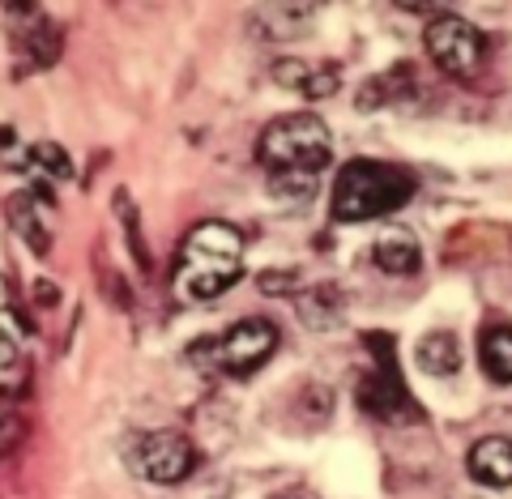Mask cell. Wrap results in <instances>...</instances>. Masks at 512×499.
<instances>
[{
	"mask_svg": "<svg viewBox=\"0 0 512 499\" xmlns=\"http://www.w3.org/2000/svg\"><path fill=\"white\" fill-rule=\"evenodd\" d=\"M244 269V235L218 218L197 222L175 256V291L180 299H214L231 291Z\"/></svg>",
	"mask_w": 512,
	"mask_h": 499,
	"instance_id": "6da1fadb",
	"label": "cell"
},
{
	"mask_svg": "<svg viewBox=\"0 0 512 499\" xmlns=\"http://www.w3.org/2000/svg\"><path fill=\"white\" fill-rule=\"evenodd\" d=\"M414 175L406 167L380 163V158H350L333 180V218L338 222H372L414 197Z\"/></svg>",
	"mask_w": 512,
	"mask_h": 499,
	"instance_id": "7a4b0ae2",
	"label": "cell"
},
{
	"mask_svg": "<svg viewBox=\"0 0 512 499\" xmlns=\"http://www.w3.org/2000/svg\"><path fill=\"white\" fill-rule=\"evenodd\" d=\"M329 128L312 111H291L265 124L256 141V158L265 171H325L329 163Z\"/></svg>",
	"mask_w": 512,
	"mask_h": 499,
	"instance_id": "3957f363",
	"label": "cell"
},
{
	"mask_svg": "<svg viewBox=\"0 0 512 499\" xmlns=\"http://www.w3.org/2000/svg\"><path fill=\"white\" fill-rule=\"evenodd\" d=\"M367 346H372V354H376V372H367L359 380V389H355L359 410L380 418V423H419L423 414H419V406H414V397L402 384V376H397V354L389 346V337L372 333Z\"/></svg>",
	"mask_w": 512,
	"mask_h": 499,
	"instance_id": "277c9868",
	"label": "cell"
},
{
	"mask_svg": "<svg viewBox=\"0 0 512 499\" xmlns=\"http://www.w3.org/2000/svg\"><path fill=\"white\" fill-rule=\"evenodd\" d=\"M423 43H427L431 64L448 77H474V69L483 64V52H487V39L461 13H431Z\"/></svg>",
	"mask_w": 512,
	"mask_h": 499,
	"instance_id": "5b68a950",
	"label": "cell"
},
{
	"mask_svg": "<svg viewBox=\"0 0 512 499\" xmlns=\"http://www.w3.org/2000/svg\"><path fill=\"white\" fill-rule=\"evenodd\" d=\"M197 465V453L192 444L180 436V431H150L133 444V470L146 478V482H158V487H175L184 482Z\"/></svg>",
	"mask_w": 512,
	"mask_h": 499,
	"instance_id": "8992f818",
	"label": "cell"
},
{
	"mask_svg": "<svg viewBox=\"0 0 512 499\" xmlns=\"http://www.w3.org/2000/svg\"><path fill=\"white\" fill-rule=\"evenodd\" d=\"M274 350H278V325L265 316H248L231 325L227 337L218 342V367L227 376H252Z\"/></svg>",
	"mask_w": 512,
	"mask_h": 499,
	"instance_id": "52a82bcc",
	"label": "cell"
},
{
	"mask_svg": "<svg viewBox=\"0 0 512 499\" xmlns=\"http://www.w3.org/2000/svg\"><path fill=\"white\" fill-rule=\"evenodd\" d=\"M466 470L474 482H483V487H495V491L512 487V440L508 436L478 440L466 457Z\"/></svg>",
	"mask_w": 512,
	"mask_h": 499,
	"instance_id": "ba28073f",
	"label": "cell"
},
{
	"mask_svg": "<svg viewBox=\"0 0 512 499\" xmlns=\"http://www.w3.org/2000/svg\"><path fill=\"white\" fill-rule=\"evenodd\" d=\"M13 56L22 60V69H18V73L52 69L56 56H60V30H56V22L35 18L26 30H18V35H13Z\"/></svg>",
	"mask_w": 512,
	"mask_h": 499,
	"instance_id": "9c48e42d",
	"label": "cell"
},
{
	"mask_svg": "<svg viewBox=\"0 0 512 499\" xmlns=\"http://www.w3.org/2000/svg\"><path fill=\"white\" fill-rule=\"evenodd\" d=\"M299 320L316 333L325 329H338L346 320V295L338 282H320V286H308V291L299 295Z\"/></svg>",
	"mask_w": 512,
	"mask_h": 499,
	"instance_id": "30bf717a",
	"label": "cell"
},
{
	"mask_svg": "<svg viewBox=\"0 0 512 499\" xmlns=\"http://www.w3.org/2000/svg\"><path fill=\"white\" fill-rule=\"evenodd\" d=\"M372 261L384 273H393V278H410V273H419V261H423L419 239H414L406 227H389L372 244Z\"/></svg>",
	"mask_w": 512,
	"mask_h": 499,
	"instance_id": "8fae6325",
	"label": "cell"
},
{
	"mask_svg": "<svg viewBox=\"0 0 512 499\" xmlns=\"http://www.w3.org/2000/svg\"><path fill=\"white\" fill-rule=\"evenodd\" d=\"M316 22L312 5H261L256 9V26L265 30V39H299L308 35Z\"/></svg>",
	"mask_w": 512,
	"mask_h": 499,
	"instance_id": "7c38bea8",
	"label": "cell"
},
{
	"mask_svg": "<svg viewBox=\"0 0 512 499\" xmlns=\"http://www.w3.org/2000/svg\"><path fill=\"white\" fill-rule=\"evenodd\" d=\"M9 222H13V231H18L26 239V248L35 252V256H47L52 252V239H47V227L39 222V201L30 197V192H13L9 197Z\"/></svg>",
	"mask_w": 512,
	"mask_h": 499,
	"instance_id": "4fadbf2b",
	"label": "cell"
},
{
	"mask_svg": "<svg viewBox=\"0 0 512 499\" xmlns=\"http://www.w3.org/2000/svg\"><path fill=\"white\" fill-rule=\"evenodd\" d=\"M478 363L495 384H512V325H487L478 342Z\"/></svg>",
	"mask_w": 512,
	"mask_h": 499,
	"instance_id": "5bb4252c",
	"label": "cell"
},
{
	"mask_svg": "<svg viewBox=\"0 0 512 499\" xmlns=\"http://www.w3.org/2000/svg\"><path fill=\"white\" fill-rule=\"evenodd\" d=\"M419 367H423L427 376H436V380L457 376V367H461L457 337L453 333H427L423 342H419Z\"/></svg>",
	"mask_w": 512,
	"mask_h": 499,
	"instance_id": "9a60e30c",
	"label": "cell"
},
{
	"mask_svg": "<svg viewBox=\"0 0 512 499\" xmlns=\"http://www.w3.org/2000/svg\"><path fill=\"white\" fill-rule=\"evenodd\" d=\"M320 188V171H269V197L282 205H303L312 201Z\"/></svg>",
	"mask_w": 512,
	"mask_h": 499,
	"instance_id": "2e32d148",
	"label": "cell"
},
{
	"mask_svg": "<svg viewBox=\"0 0 512 499\" xmlns=\"http://www.w3.org/2000/svg\"><path fill=\"white\" fill-rule=\"evenodd\" d=\"M26 163H30V171L47 175V180H69V175H73L69 154H64L60 146H52V141H39V146H30Z\"/></svg>",
	"mask_w": 512,
	"mask_h": 499,
	"instance_id": "e0dca14e",
	"label": "cell"
},
{
	"mask_svg": "<svg viewBox=\"0 0 512 499\" xmlns=\"http://www.w3.org/2000/svg\"><path fill=\"white\" fill-rule=\"evenodd\" d=\"M308 77H312V64H303V60H274V82H278V86L303 94Z\"/></svg>",
	"mask_w": 512,
	"mask_h": 499,
	"instance_id": "ac0fdd59",
	"label": "cell"
},
{
	"mask_svg": "<svg viewBox=\"0 0 512 499\" xmlns=\"http://www.w3.org/2000/svg\"><path fill=\"white\" fill-rule=\"evenodd\" d=\"M22 440H26V418L22 414H5V418H0V461L18 453Z\"/></svg>",
	"mask_w": 512,
	"mask_h": 499,
	"instance_id": "d6986e66",
	"label": "cell"
},
{
	"mask_svg": "<svg viewBox=\"0 0 512 499\" xmlns=\"http://www.w3.org/2000/svg\"><path fill=\"white\" fill-rule=\"evenodd\" d=\"M338 86H342L338 69H333V64H320V69H312L308 86H303V99H329V94L338 90Z\"/></svg>",
	"mask_w": 512,
	"mask_h": 499,
	"instance_id": "ffe728a7",
	"label": "cell"
},
{
	"mask_svg": "<svg viewBox=\"0 0 512 499\" xmlns=\"http://www.w3.org/2000/svg\"><path fill=\"white\" fill-rule=\"evenodd\" d=\"M22 380V359H18V346L0 333V389H13Z\"/></svg>",
	"mask_w": 512,
	"mask_h": 499,
	"instance_id": "44dd1931",
	"label": "cell"
},
{
	"mask_svg": "<svg viewBox=\"0 0 512 499\" xmlns=\"http://www.w3.org/2000/svg\"><path fill=\"white\" fill-rule=\"evenodd\" d=\"M116 205H120V214H124V227H128V248H133V256L141 265H146V244H141V227H137V209L133 201L124 197V192H116Z\"/></svg>",
	"mask_w": 512,
	"mask_h": 499,
	"instance_id": "7402d4cb",
	"label": "cell"
},
{
	"mask_svg": "<svg viewBox=\"0 0 512 499\" xmlns=\"http://www.w3.org/2000/svg\"><path fill=\"white\" fill-rule=\"evenodd\" d=\"M256 286H261L265 295H291L299 286V273H286V269H265L261 278H256Z\"/></svg>",
	"mask_w": 512,
	"mask_h": 499,
	"instance_id": "603a6c76",
	"label": "cell"
},
{
	"mask_svg": "<svg viewBox=\"0 0 512 499\" xmlns=\"http://www.w3.org/2000/svg\"><path fill=\"white\" fill-rule=\"evenodd\" d=\"M0 308H9V286H5V278H0Z\"/></svg>",
	"mask_w": 512,
	"mask_h": 499,
	"instance_id": "cb8c5ba5",
	"label": "cell"
}]
</instances>
